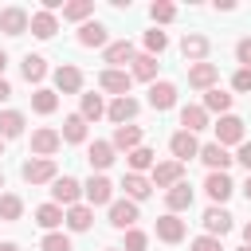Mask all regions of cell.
<instances>
[{"instance_id": "obj_41", "label": "cell", "mask_w": 251, "mask_h": 251, "mask_svg": "<svg viewBox=\"0 0 251 251\" xmlns=\"http://www.w3.org/2000/svg\"><path fill=\"white\" fill-rule=\"evenodd\" d=\"M165 47H169V35H165V31H157V27H153V31H145V55H153V59H157Z\"/></svg>"}, {"instance_id": "obj_14", "label": "cell", "mask_w": 251, "mask_h": 251, "mask_svg": "<svg viewBox=\"0 0 251 251\" xmlns=\"http://www.w3.org/2000/svg\"><path fill=\"white\" fill-rule=\"evenodd\" d=\"M59 145H63V137H59V129H51V126H43V129L31 133V153H35V157H51Z\"/></svg>"}, {"instance_id": "obj_39", "label": "cell", "mask_w": 251, "mask_h": 251, "mask_svg": "<svg viewBox=\"0 0 251 251\" xmlns=\"http://www.w3.org/2000/svg\"><path fill=\"white\" fill-rule=\"evenodd\" d=\"M86 16H94V0H71V4H63V20H86Z\"/></svg>"}, {"instance_id": "obj_46", "label": "cell", "mask_w": 251, "mask_h": 251, "mask_svg": "<svg viewBox=\"0 0 251 251\" xmlns=\"http://www.w3.org/2000/svg\"><path fill=\"white\" fill-rule=\"evenodd\" d=\"M235 59H239V63H243V67H247V71H251V35H247V39H239V43H235Z\"/></svg>"}, {"instance_id": "obj_3", "label": "cell", "mask_w": 251, "mask_h": 251, "mask_svg": "<svg viewBox=\"0 0 251 251\" xmlns=\"http://www.w3.org/2000/svg\"><path fill=\"white\" fill-rule=\"evenodd\" d=\"M82 196H86V208H102V204H114V184H110V176H90L86 184H82Z\"/></svg>"}, {"instance_id": "obj_31", "label": "cell", "mask_w": 251, "mask_h": 251, "mask_svg": "<svg viewBox=\"0 0 251 251\" xmlns=\"http://www.w3.org/2000/svg\"><path fill=\"white\" fill-rule=\"evenodd\" d=\"M102 59H106L110 67H122V63H129V59H133V43H129V39H118V43H106V51H102Z\"/></svg>"}, {"instance_id": "obj_10", "label": "cell", "mask_w": 251, "mask_h": 251, "mask_svg": "<svg viewBox=\"0 0 251 251\" xmlns=\"http://www.w3.org/2000/svg\"><path fill=\"white\" fill-rule=\"evenodd\" d=\"M78 90H82V71L71 63L55 67V94H78Z\"/></svg>"}, {"instance_id": "obj_28", "label": "cell", "mask_w": 251, "mask_h": 251, "mask_svg": "<svg viewBox=\"0 0 251 251\" xmlns=\"http://www.w3.org/2000/svg\"><path fill=\"white\" fill-rule=\"evenodd\" d=\"M180 129H184V133L208 129V110H204V106H184V110H180Z\"/></svg>"}, {"instance_id": "obj_47", "label": "cell", "mask_w": 251, "mask_h": 251, "mask_svg": "<svg viewBox=\"0 0 251 251\" xmlns=\"http://www.w3.org/2000/svg\"><path fill=\"white\" fill-rule=\"evenodd\" d=\"M235 161H239V165H243V169L251 173V141H243V145H239V153H235Z\"/></svg>"}, {"instance_id": "obj_40", "label": "cell", "mask_w": 251, "mask_h": 251, "mask_svg": "<svg viewBox=\"0 0 251 251\" xmlns=\"http://www.w3.org/2000/svg\"><path fill=\"white\" fill-rule=\"evenodd\" d=\"M149 16H153V24H173V20H176V4L153 0V4H149Z\"/></svg>"}, {"instance_id": "obj_7", "label": "cell", "mask_w": 251, "mask_h": 251, "mask_svg": "<svg viewBox=\"0 0 251 251\" xmlns=\"http://www.w3.org/2000/svg\"><path fill=\"white\" fill-rule=\"evenodd\" d=\"M169 153H173V161H192L196 153H200V141H196V133H184V129H176L173 137H169Z\"/></svg>"}, {"instance_id": "obj_29", "label": "cell", "mask_w": 251, "mask_h": 251, "mask_svg": "<svg viewBox=\"0 0 251 251\" xmlns=\"http://www.w3.org/2000/svg\"><path fill=\"white\" fill-rule=\"evenodd\" d=\"M106 39H110V35H106V27H102L98 20H86V24L78 27V43H82V47H106Z\"/></svg>"}, {"instance_id": "obj_52", "label": "cell", "mask_w": 251, "mask_h": 251, "mask_svg": "<svg viewBox=\"0 0 251 251\" xmlns=\"http://www.w3.org/2000/svg\"><path fill=\"white\" fill-rule=\"evenodd\" d=\"M0 251H20V243H0Z\"/></svg>"}, {"instance_id": "obj_24", "label": "cell", "mask_w": 251, "mask_h": 251, "mask_svg": "<svg viewBox=\"0 0 251 251\" xmlns=\"http://www.w3.org/2000/svg\"><path fill=\"white\" fill-rule=\"evenodd\" d=\"M114 153H118V149H114L110 141H90L86 161H90V169H98V173H102V169H110V165H114Z\"/></svg>"}, {"instance_id": "obj_17", "label": "cell", "mask_w": 251, "mask_h": 251, "mask_svg": "<svg viewBox=\"0 0 251 251\" xmlns=\"http://www.w3.org/2000/svg\"><path fill=\"white\" fill-rule=\"evenodd\" d=\"M165 204H169V212H173V216H176V212H188V208H192V184H188V180H180V184L165 188Z\"/></svg>"}, {"instance_id": "obj_49", "label": "cell", "mask_w": 251, "mask_h": 251, "mask_svg": "<svg viewBox=\"0 0 251 251\" xmlns=\"http://www.w3.org/2000/svg\"><path fill=\"white\" fill-rule=\"evenodd\" d=\"M243 247H251V224H243Z\"/></svg>"}, {"instance_id": "obj_22", "label": "cell", "mask_w": 251, "mask_h": 251, "mask_svg": "<svg viewBox=\"0 0 251 251\" xmlns=\"http://www.w3.org/2000/svg\"><path fill=\"white\" fill-rule=\"evenodd\" d=\"M59 137H63L67 145H82V141H86V122H82V114H67Z\"/></svg>"}, {"instance_id": "obj_55", "label": "cell", "mask_w": 251, "mask_h": 251, "mask_svg": "<svg viewBox=\"0 0 251 251\" xmlns=\"http://www.w3.org/2000/svg\"><path fill=\"white\" fill-rule=\"evenodd\" d=\"M0 188H4V173H0Z\"/></svg>"}, {"instance_id": "obj_37", "label": "cell", "mask_w": 251, "mask_h": 251, "mask_svg": "<svg viewBox=\"0 0 251 251\" xmlns=\"http://www.w3.org/2000/svg\"><path fill=\"white\" fill-rule=\"evenodd\" d=\"M31 110H35V114H55V110H59V94L47 90V86H39V90L31 94Z\"/></svg>"}, {"instance_id": "obj_27", "label": "cell", "mask_w": 251, "mask_h": 251, "mask_svg": "<svg viewBox=\"0 0 251 251\" xmlns=\"http://www.w3.org/2000/svg\"><path fill=\"white\" fill-rule=\"evenodd\" d=\"M129 63H133V67H129V78H141V82H157V59H153V55H145V51H141V55H133Z\"/></svg>"}, {"instance_id": "obj_26", "label": "cell", "mask_w": 251, "mask_h": 251, "mask_svg": "<svg viewBox=\"0 0 251 251\" xmlns=\"http://www.w3.org/2000/svg\"><path fill=\"white\" fill-rule=\"evenodd\" d=\"M63 224H67L71 231H90V224H94V208L75 204V208H67V212H63Z\"/></svg>"}, {"instance_id": "obj_8", "label": "cell", "mask_w": 251, "mask_h": 251, "mask_svg": "<svg viewBox=\"0 0 251 251\" xmlns=\"http://www.w3.org/2000/svg\"><path fill=\"white\" fill-rule=\"evenodd\" d=\"M220 82V67L216 63H192L188 67V86L192 90H212Z\"/></svg>"}, {"instance_id": "obj_9", "label": "cell", "mask_w": 251, "mask_h": 251, "mask_svg": "<svg viewBox=\"0 0 251 251\" xmlns=\"http://www.w3.org/2000/svg\"><path fill=\"white\" fill-rule=\"evenodd\" d=\"M200 224H204V235H216V239H224V235L235 227V224H231V212H224V208H216V204L204 212Z\"/></svg>"}, {"instance_id": "obj_13", "label": "cell", "mask_w": 251, "mask_h": 251, "mask_svg": "<svg viewBox=\"0 0 251 251\" xmlns=\"http://www.w3.org/2000/svg\"><path fill=\"white\" fill-rule=\"evenodd\" d=\"M137 110H141V106H137V98H129V94H126V98H114V102L106 106V118H110L114 126H126V122H133V118H137Z\"/></svg>"}, {"instance_id": "obj_1", "label": "cell", "mask_w": 251, "mask_h": 251, "mask_svg": "<svg viewBox=\"0 0 251 251\" xmlns=\"http://www.w3.org/2000/svg\"><path fill=\"white\" fill-rule=\"evenodd\" d=\"M24 180L27 184H51L55 176H59V169H55V157H31V161H24Z\"/></svg>"}, {"instance_id": "obj_12", "label": "cell", "mask_w": 251, "mask_h": 251, "mask_svg": "<svg viewBox=\"0 0 251 251\" xmlns=\"http://www.w3.org/2000/svg\"><path fill=\"white\" fill-rule=\"evenodd\" d=\"M204 192H208V200L220 208L231 192H235V184H231V176L227 173H208V180H204Z\"/></svg>"}, {"instance_id": "obj_4", "label": "cell", "mask_w": 251, "mask_h": 251, "mask_svg": "<svg viewBox=\"0 0 251 251\" xmlns=\"http://www.w3.org/2000/svg\"><path fill=\"white\" fill-rule=\"evenodd\" d=\"M149 173H153V176H149L153 188H173V184L184 180V165H180V161H157Z\"/></svg>"}, {"instance_id": "obj_18", "label": "cell", "mask_w": 251, "mask_h": 251, "mask_svg": "<svg viewBox=\"0 0 251 251\" xmlns=\"http://www.w3.org/2000/svg\"><path fill=\"white\" fill-rule=\"evenodd\" d=\"M110 224L122 227V231H129V227L137 224V204H133V200H114V204H110Z\"/></svg>"}, {"instance_id": "obj_38", "label": "cell", "mask_w": 251, "mask_h": 251, "mask_svg": "<svg viewBox=\"0 0 251 251\" xmlns=\"http://www.w3.org/2000/svg\"><path fill=\"white\" fill-rule=\"evenodd\" d=\"M82 122H98L102 114H106V102H102V94H82Z\"/></svg>"}, {"instance_id": "obj_42", "label": "cell", "mask_w": 251, "mask_h": 251, "mask_svg": "<svg viewBox=\"0 0 251 251\" xmlns=\"http://www.w3.org/2000/svg\"><path fill=\"white\" fill-rule=\"evenodd\" d=\"M39 251H71V239L63 231H47L43 243H39Z\"/></svg>"}, {"instance_id": "obj_32", "label": "cell", "mask_w": 251, "mask_h": 251, "mask_svg": "<svg viewBox=\"0 0 251 251\" xmlns=\"http://www.w3.org/2000/svg\"><path fill=\"white\" fill-rule=\"evenodd\" d=\"M126 157H129V173H137V176H141L145 169H153V165H157V153H153L149 145H137V149H129Z\"/></svg>"}, {"instance_id": "obj_6", "label": "cell", "mask_w": 251, "mask_h": 251, "mask_svg": "<svg viewBox=\"0 0 251 251\" xmlns=\"http://www.w3.org/2000/svg\"><path fill=\"white\" fill-rule=\"evenodd\" d=\"M216 145H243V122L235 118V114H224L220 122H216Z\"/></svg>"}, {"instance_id": "obj_45", "label": "cell", "mask_w": 251, "mask_h": 251, "mask_svg": "<svg viewBox=\"0 0 251 251\" xmlns=\"http://www.w3.org/2000/svg\"><path fill=\"white\" fill-rule=\"evenodd\" d=\"M231 86H235L239 94H247V90H251V71H247V67H239V71L231 75Z\"/></svg>"}, {"instance_id": "obj_34", "label": "cell", "mask_w": 251, "mask_h": 251, "mask_svg": "<svg viewBox=\"0 0 251 251\" xmlns=\"http://www.w3.org/2000/svg\"><path fill=\"white\" fill-rule=\"evenodd\" d=\"M35 224H39L43 231H55V227L63 224V208H59V204H39V208H35Z\"/></svg>"}, {"instance_id": "obj_56", "label": "cell", "mask_w": 251, "mask_h": 251, "mask_svg": "<svg viewBox=\"0 0 251 251\" xmlns=\"http://www.w3.org/2000/svg\"><path fill=\"white\" fill-rule=\"evenodd\" d=\"M239 251H251V247H239Z\"/></svg>"}, {"instance_id": "obj_43", "label": "cell", "mask_w": 251, "mask_h": 251, "mask_svg": "<svg viewBox=\"0 0 251 251\" xmlns=\"http://www.w3.org/2000/svg\"><path fill=\"white\" fill-rule=\"evenodd\" d=\"M145 247H149V235H145V231H137V227H129V231H126V247H122V251H145Z\"/></svg>"}, {"instance_id": "obj_51", "label": "cell", "mask_w": 251, "mask_h": 251, "mask_svg": "<svg viewBox=\"0 0 251 251\" xmlns=\"http://www.w3.org/2000/svg\"><path fill=\"white\" fill-rule=\"evenodd\" d=\"M4 67H8V55L0 51V78H4Z\"/></svg>"}, {"instance_id": "obj_53", "label": "cell", "mask_w": 251, "mask_h": 251, "mask_svg": "<svg viewBox=\"0 0 251 251\" xmlns=\"http://www.w3.org/2000/svg\"><path fill=\"white\" fill-rule=\"evenodd\" d=\"M0 157H4V137H0Z\"/></svg>"}, {"instance_id": "obj_11", "label": "cell", "mask_w": 251, "mask_h": 251, "mask_svg": "<svg viewBox=\"0 0 251 251\" xmlns=\"http://www.w3.org/2000/svg\"><path fill=\"white\" fill-rule=\"evenodd\" d=\"M196 157H200V161H204V165H208L212 173H227V165L235 161V157H231V153H227L224 145H216V141L200 145V153H196Z\"/></svg>"}, {"instance_id": "obj_23", "label": "cell", "mask_w": 251, "mask_h": 251, "mask_svg": "<svg viewBox=\"0 0 251 251\" xmlns=\"http://www.w3.org/2000/svg\"><path fill=\"white\" fill-rule=\"evenodd\" d=\"M141 137H145V133H141V126H114V137H110V145L129 153V149H137V145H141Z\"/></svg>"}, {"instance_id": "obj_36", "label": "cell", "mask_w": 251, "mask_h": 251, "mask_svg": "<svg viewBox=\"0 0 251 251\" xmlns=\"http://www.w3.org/2000/svg\"><path fill=\"white\" fill-rule=\"evenodd\" d=\"M20 71H24L27 82H43V78H47V59H43V55H24V67H20Z\"/></svg>"}, {"instance_id": "obj_25", "label": "cell", "mask_w": 251, "mask_h": 251, "mask_svg": "<svg viewBox=\"0 0 251 251\" xmlns=\"http://www.w3.org/2000/svg\"><path fill=\"white\" fill-rule=\"evenodd\" d=\"M122 188H126V200H133V204L149 200V192H153V184H149L145 176H137V173H126V176H122Z\"/></svg>"}, {"instance_id": "obj_16", "label": "cell", "mask_w": 251, "mask_h": 251, "mask_svg": "<svg viewBox=\"0 0 251 251\" xmlns=\"http://www.w3.org/2000/svg\"><path fill=\"white\" fill-rule=\"evenodd\" d=\"M180 55H184L188 63H204V59H208V35L188 31V35L180 39Z\"/></svg>"}, {"instance_id": "obj_33", "label": "cell", "mask_w": 251, "mask_h": 251, "mask_svg": "<svg viewBox=\"0 0 251 251\" xmlns=\"http://www.w3.org/2000/svg\"><path fill=\"white\" fill-rule=\"evenodd\" d=\"M20 133H24V114H20V110H0V137L12 141V137H20Z\"/></svg>"}, {"instance_id": "obj_21", "label": "cell", "mask_w": 251, "mask_h": 251, "mask_svg": "<svg viewBox=\"0 0 251 251\" xmlns=\"http://www.w3.org/2000/svg\"><path fill=\"white\" fill-rule=\"evenodd\" d=\"M0 31H4V35H24V31H27V12L16 8V4L4 8V12H0Z\"/></svg>"}, {"instance_id": "obj_30", "label": "cell", "mask_w": 251, "mask_h": 251, "mask_svg": "<svg viewBox=\"0 0 251 251\" xmlns=\"http://www.w3.org/2000/svg\"><path fill=\"white\" fill-rule=\"evenodd\" d=\"M200 106H204L208 114H220V118H224V114L231 110V94L220 90V86H212V90H204V102H200Z\"/></svg>"}, {"instance_id": "obj_19", "label": "cell", "mask_w": 251, "mask_h": 251, "mask_svg": "<svg viewBox=\"0 0 251 251\" xmlns=\"http://www.w3.org/2000/svg\"><path fill=\"white\" fill-rule=\"evenodd\" d=\"M157 239H165V243H180V239H184V220L173 216V212L157 216Z\"/></svg>"}, {"instance_id": "obj_54", "label": "cell", "mask_w": 251, "mask_h": 251, "mask_svg": "<svg viewBox=\"0 0 251 251\" xmlns=\"http://www.w3.org/2000/svg\"><path fill=\"white\" fill-rule=\"evenodd\" d=\"M106 251H122V247H106Z\"/></svg>"}, {"instance_id": "obj_35", "label": "cell", "mask_w": 251, "mask_h": 251, "mask_svg": "<svg viewBox=\"0 0 251 251\" xmlns=\"http://www.w3.org/2000/svg\"><path fill=\"white\" fill-rule=\"evenodd\" d=\"M20 216H24V200L16 192H0V220L4 224H16Z\"/></svg>"}, {"instance_id": "obj_20", "label": "cell", "mask_w": 251, "mask_h": 251, "mask_svg": "<svg viewBox=\"0 0 251 251\" xmlns=\"http://www.w3.org/2000/svg\"><path fill=\"white\" fill-rule=\"evenodd\" d=\"M149 106L153 110H173L176 106V86L173 82H149Z\"/></svg>"}, {"instance_id": "obj_50", "label": "cell", "mask_w": 251, "mask_h": 251, "mask_svg": "<svg viewBox=\"0 0 251 251\" xmlns=\"http://www.w3.org/2000/svg\"><path fill=\"white\" fill-rule=\"evenodd\" d=\"M243 196L251 200V173H247V180H243Z\"/></svg>"}, {"instance_id": "obj_5", "label": "cell", "mask_w": 251, "mask_h": 251, "mask_svg": "<svg viewBox=\"0 0 251 251\" xmlns=\"http://www.w3.org/2000/svg\"><path fill=\"white\" fill-rule=\"evenodd\" d=\"M98 86H102V90H110L114 98H126V94H129V86H133V78H129V71H122V67H106V71L98 75Z\"/></svg>"}, {"instance_id": "obj_44", "label": "cell", "mask_w": 251, "mask_h": 251, "mask_svg": "<svg viewBox=\"0 0 251 251\" xmlns=\"http://www.w3.org/2000/svg\"><path fill=\"white\" fill-rule=\"evenodd\" d=\"M188 251H224V243H220V239H216V235H196V239H192V247H188Z\"/></svg>"}, {"instance_id": "obj_2", "label": "cell", "mask_w": 251, "mask_h": 251, "mask_svg": "<svg viewBox=\"0 0 251 251\" xmlns=\"http://www.w3.org/2000/svg\"><path fill=\"white\" fill-rule=\"evenodd\" d=\"M78 196H82V184H78L75 176H55V180H51V204H59V208H75Z\"/></svg>"}, {"instance_id": "obj_48", "label": "cell", "mask_w": 251, "mask_h": 251, "mask_svg": "<svg viewBox=\"0 0 251 251\" xmlns=\"http://www.w3.org/2000/svg\"><path fill=\"white\" fill-rule=\"evenodd\" d=\"M12 98V86H8V78H0V102H8Z\"/></svg>"}, {"instance_id": "obj_15", "label": "cell", "mask_w": 251, "mask_h": 251, "mask_svg": "<svg viewBox=\"0 0 251 251\" xmlns=\"http://www.w3.org/2000/svg\"><path fill=\"white\" fill-rule=\"evenodd\" d=\"M27 31H31L35 39H51V35L59 31V20H55L51 12H43V8H39V12H31V16H27Z\"/></svg>"}]
</instances>
